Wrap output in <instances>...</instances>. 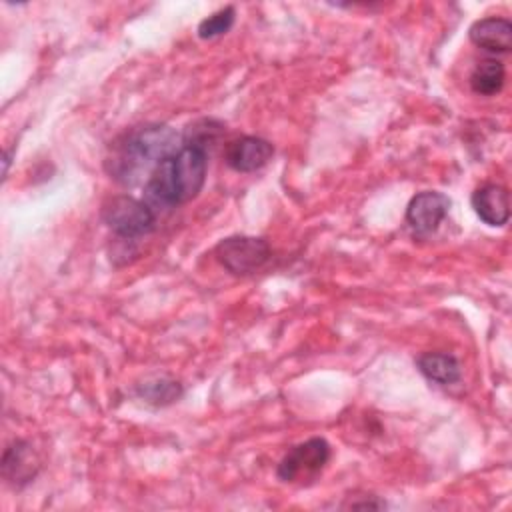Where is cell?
I'll return each instance as SVG.
<instances>
[{"mask_svg":"<svg viewBox=\"0 0 512 512\" xmlns=\"http://www.w3.org/2000/svg\"><path fill=\"white\" fill-rule=\"evenodd\" d=\"M182 146V136L168 124H144L124 132L104 160L114 182L132 188L148 180L156 166Z\"/></svg>","mask_w":512,"mask_h":512,"instance_id":"cell-1","label":"cell"},{"mask_svg":"<svg viewBox=\"0 0 512 512\" xmlns=\"http://www.w3.org/2000/svg\"><path fill=\"white\" fill-rule=\"evenodd\" d=\"M206 170L208 152L192 144H182L146 180V204L152 208H174L194 200L206 182Z\"/></svg>","mask_w":512,"mask_h":512,"instance_id":"cell-2","label":"cell"},{"mask_svg":"<svg viewBox=\"0 0 512 512\" xmlns=\"http://www.w3.org/2000/svg\"><path fill=\"white\" fill-rule=\"evenodd\" d=\"M102 222L124 242L148 236L156 228V214L150 204L128 194L112 196L102 206Z\"/></svg>","mask_w":512,"mask_h":512,"instance_id":"cell-3","label":"cell"},{"mask_svg":"<svg viewBox=\"0 0 512 512\" xmlns=\"http://www.w3.org/2000/svg\"><path fill=\"white\" fill-rule=\"evenodd\" d=\"M218 264L234 276H248L264 268L272 256L270 244L258 236H228L214 246Z\"/></svg>","mask_w":512,"mask_h":512,"instance_id":"cell-4","label":"cell"},{"mask_svg":"<svg viewBox=\"0 0 512 512\" xmlns=\"http://www.w3.org/2000/svg\"><path fill=\"white\" fill-rule=\"evenodd\" d=\"M330 460V444L320 438H308L292 446L276 466V476L282 482L314 480Z\"/></svg>","mask_w":512,"mask_h":512,"instance_id":"cell-5","label":"cell"},{"mask_svg":"<svg viewBox=\"0 0 512 512\" xmlns=\"http://www.w3.org/2000/svg\"><path fill=\"white\" fill-rule=\"evenodd\" d=\"M450 198L436 190H424L412 196L406 206V224L418 238H426L438 230L450 212Z\"/></svg>","mask_w":512,"mask_h":512,"instance_id":"cell-6","label":"cell"},{"mask_svg":"<svg viewBox=\"0 0 512 512\" xmlns=\"http://www.w3.org/2000/svg\"><path fill=\"white\" fill-rule=\"evenodd\" d=\"M274 146L260 136H240L226 144L224 160L234 172L250 174L270 162Z\"/></svg>","mask_w":512,"mask_h":512,"instance_id":"cell-7","label":"cell"},{"mask_svg":"<svg viewBox=\"0 0 512 512\" xmlns=\"http://www.w3.org/2000/svg\"><path fill=\"white\" fill-rule=\"evenodd\" d=\"M472 208L488 226H504L510 218V194L502 184H482L472 192Z\"/></svg>","mask_w":512,"mask_h":512,"instance_id":"cell-8","label":"cell"},{"mask_svg":"<svg viewBox=\"0 0 512 512\" xmlns=\"http://www.w3.org/2000/svg\"><path fill=\"white\" fill-rule=\"evenodd\" d=\"M468 38L474 46L486 52L506 54L512 46V22L500 16L480 18L470 26Z\"/></svg>","mask_w":512,"mask_h":512,"instance_id":"cell-9","label":"cell"},{"mask_svg":"<svg viewBox=\"0 0 512 512\" xmlns=\"http://www.w3.org/2000/svg\"><path fill=\"white\" fill-rule=\"evenodd\" d=\"M38 472V460L26 440H14L2 454V476L16 488L28 484Z\"/></svg>","mask_w":512,"mask_h":512,"instance_id":"cell-10","label":"cell"},{"mask_svg":"<svg viewBox=\"0 0 512 512\" xmlns=\"http://www.w3.org/2000/svg\"><path fill=\"white\" fill-rule=\"evenodd\" d=\"M416 368L424 378L440 386H448L460 380L462 368L456 356L446 352H422L416 358Z\"/></svg>","mask_w":512,"mask_h":512,"instance_id":"cell-11","label":"cell"},{"mask_svg":"<svg viewBox=\"0 0 512 512\" xmlns=\"http://www.w3.org/2000/svg\"><path fill=\"white\" fill-rule=\"evenodd\" d=\"M504 64L500 60H484L470 74V88L480 96H494L504 86Z\"/></svg>","mask_w":512,"mask_h":512,"instance_id":"cell-12","label":"cell"},{"mask_svg":"<svg viewBox=\"0 0 512 512\" xmlns=\"http://www.w3.org/2000/svg\"><path fill=\"white\" fill-rule=\"evenodd\" d=\"M182 392H184L182 384L168 376L146 380V382L138 384V388H136V394L154 406H168V404L176 402L182 396Z\"/></svg>","mask_w":512,"mask_h":512,"instance_id":"cell-13","label":"cell"},{"mask_svg":"<svg viewBox=\"0 0 512 512\" xmlns=\"http://www.w3.org/2000/svg\"><path fill=\"white\" fill-rule=\"evenodd\" d=\"M224 132V124L212 118H202L194 124H190L182 136V144H192L208 152V146H212L220 134Z\"/></svg>","mask_w":512,"mask_h":512,"instance_id":"cell-14","label":"cell"},{"mask_svg":"<svg viewBox=\"0 0 512 512\" xmlns=\"http://www.w3.org/2000/svg\"><path fill=\"white\" fill-rule=\"evenodd\" d=\"M234 20H236V10H234V6H224V8L216 10L214 14H210L208 18H204V20L198 24V30H196V32H198V36H200L202 40H212V38H216V36L226 34V32L232 28Z\"/></svg>","mask_w":512,"mask_h":512,"instance_id":"cell-15","label":"cell"},{"mask_svg":"<svg viewBox=\"0 0 512 512\" xmlns=\"http://www.w3.org/2000/svg\"><path fill=\"white\" fill-rule=\"evenodd\" d=\"M10 158H12V150H6V154H4V174H8V166H10Z\"/></svg>","mask_w":512,"mask_h":512,"instance_id":"cell-16","label":"cell"}]
</instances>
